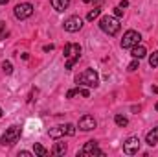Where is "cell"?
<instances>
[{
    "mask_svg": "<svg viewBox=\"0 0 158 157\" xmlns=\"http://www.w3.org/2000/svg\"><path fill=\"white\" fill-rule=\"evenodd\" d=\"M76 83L81 85V87H98L99 85V76H98L96 70L86 69V70L79 72L77 76H76Z\"/></svg>",
    "mask_w": 158,
    "mask_h": 157,
    "instance_id": "cell-1",
    "label": "cell"
},
{
    "mask_svg": "<svg viewBox=\"0 0 158 157\" xmlns=\"http://www.w3.org/2000/svg\"><path fill=\"white\" fill-rule=\"evenodd\" d=\"M99 28H101L107 35H116V34L119 32V28H121V24H119L118 17L105 15V17L99 19Z\"/></svg>",
    "mask_w": 158,
    "mask_h": 157,
    "instance_id": "cell-2",
    "label": "cell"
},
{
    "mask_svg": "<svg viewBox=\"0 0 158 157\" xmlns=\"http://www.w3.org/2000/svg\"><path fill=\"white\" fill-rule=\"evenodd\" d=\"M64 57H66V69L70 70L79 61V57H81V46L77 43H68L64 46Z\"/></svg>",
    "mask_w": 158,
    "mask_h": 157,
    "instance_id": "cell-3",
    "label": "cell"
},
{
    "mask_svg": "<svg viewBox=\"0 0 158 157\" xmlns=\"http://www.w3.org/2000/svg\"><path fill=\"white\" fill-rule=\"evenodd\" d=\"M20 133H22V128H20V126H17V124L9 126V128L6 129V133L0 137V144H2V146H13V144L20 139Z\"/></svg>",
    "mask_w": 158,
    "mask_h": 157,
    "instance_id": "cell-4",
    "label": "cell"
},
{
    "mask_svg": "<svg viewBox=\"0 0 158 157\" xmlns=\"http://www.w3.org/2000/svg\"><path fill=\"white\" fill-rule=\"evenodd\" d=\"M48 135L52 137V139H61V137H64V135H76V126L74 124H63V126H55V128H52L50 131H48Z\"/></svg>",
    "mask_w": 158,
    "mask_h": 157,
    "instance_id": "cell-5",
    "label": "cell"
},
{
    "mask_svg": "<svg viewBox=\"0 0 158 157\" xmlns=\"http://www.w3.org/2000/svg\"><path fill=\"white\" fill-rule=\"evenodd\" d=\"M140 39H142V35H140L138 32L129 30V32H125V34H123V39H121V48H132V46L140 44Z\"/></svg>",
    "mask_w": 158,
    "mask_h": 157,
    "instance_id": "cell-6",
    "label": "cell"
},
{
    "mask_svg": "<svg viewBox=\"0 0 158 157\" xmlns=\"http://www.w3.org/2000/svg\"><path fill=\"white\" fill-rule=\"evenodd\" d=\"M15 17L19 19V20H24V19H28V17H31L33 15V6L30 4V2H24V4H19V6H15Z\"/></svg>",
    "mask_w": 158,
    "mask_h": 157,
    "instance_id": "cell-7",
    "label": "cell"
},
{
    "mask_svg": "<svg viewBox=\"0 0 158 157\" xmlns=\"http://www.w3.org/2000/svg\"><path fill=\"white\" fill-rule=\"evenodd\" d=\"M64 30L66 32H70V34H76V32H79L81 28H83V19L81 17H77V15H74V17H68L66 20H64Z\"/></svg>",
    "mask_w": 158,
    "mask_h": 157,
    "instance_id": "cell-8",
    "label": "cell"
},
{
    "mask_svg": "<svg viewBox=\"0 0 158 157\" xmlns=\"http://www.w3.org/2000/svg\"><path fill=\"white\" fill-rule=\"evenodd\" d=\"M123 152L127 155H134L140 152V139L138 137H129L125 142H123Z\"/></svg>",
    "mask_w": 158,
    "mask_h": 157,
    "instance_id": "cell-9",
    "label": "cell"
},
{
    "mask_svg": "<svg viewBox=\"0 0 158 157\" xmlns=\"http://www.w3.org/2000/svg\"><path fill=\"white\" fill-rule=\"evenodd\" d=\"M81 155L85 157H94V155H105L99 148H98V141H88L85 146H83V150H81Z\"/></svg>",
    "mask_w": 158,
    "mask_h": 157,
    "instance_id": "cell-10",
    "label": "cell"
},
{
    "mask_svg": "<svg viewBox=\"0 0 158 157\" xmlns=\"http://www.w3.org/2000/svg\"><path fill=\"white\" fill-rule=\"evenodd\" d=\"M96 126H98V122H96V118L92 117V115H83V117L79 118V129L81 131H90Z\"/></svg>",
    "mask_w": 158,
    "mask_h": 157,
    "instance_id": "cell-11",
    "label": "cell"
},
{
    "mask_svg": "<svg viewBox=\"0 0 158 157\" xmlns=\"http://www.w3.org/2000/svg\"><path fill=\"white\" fill-rule=\"evenodd\" d=\"M145 142H147L149 146H155V144H158V128H153V129L147 133Z\"/></svg>",
    "mask_w": 158,
    "mask_h": 157,
    "instance_id": "cell-12",
    "label": "cell"
},
{
    "mask_svg": "<svg viewBox=\"0 0 158 157\" xmlns=\"http://www.w3.org/2000/svg\"><path fill=\"white\" fill-rule=\"evenodd\" d=\"M132 52V57H136V59H142V57H145V54H147V50H145V46H142V44H136V46H132L131 48Z\"/></svg>",
    "mask_w": 158,
    "mask_h": 157,
    "instance_id": "cell-13",
    "label": "cell"
},
{
    "mask_svg": "<svg viewBox=\"0 0 158 157\" xmlns=\"http://www.w3.org/2000/svg\"><path fill=\"white\" fill-rule=\"evenodd\" d=\"M50 2H52V6H53L55 11H64L70 6V0H50Z\"/></svg>",
    "mask_w": 158,
    "mask_h": 157,
    "instance_id": "cell-14",
    "label": "cell"
},
{
    "mask_svg": "<svg viewBox=\"0 0 158 157\" xmlns=\"http://www.w3.org/2000/svg\"><path fill=\"white\" fill-rule=\"evenodd\" d=\"M52 154H53V155H64V154H66V144H64V142H55Z\"/></svg>",
    "mask_w": 158,
    "mask_h": 157,
    "instance_id": "cell-15",
    "label": "cell"
},
{
    "mask_svg": "<svg viewBox=\"0 0 158 157\" xmlns=\"http://www.w3.org/2000/svg\"><path fill=\"white\" fill-rule=\"evenodd\" d=\"M33 152H35V155H39V157H46L48 154H50V152H48L42 144H39V142H35V144H33Z\"/></svg>",
    "mask_w": 158,
    "mask_h": 157,
    "instance_id": "cell-16",
    "label": "cell"
},
{
    "mask_svg": "<svg viewBox=\"0 0 158 157\" xmlns=\"http://www.w3.org/2000/svg\"><path fill=\"white\" fill-rule=\"evenodd\" d=\"M99 13H101V7H94V9H90L88 11V15H86V20H94V19H98L99 17Z\"/></svg>",
    "mask_w": 158,
    "mask_h": 157,
    "instance_id": "cell-17",
    "label": "cell"
},
{
    "mask_svg": "<svg viewBox=\"0 0 158 157\" xmlns=\"http://www.w3.org/2000/svg\"><path fill=\"white\" fill-rule=\"evenodd\" d=\"M114 122L118 124L119 128H123V126H127V124H129L127 117H123V115H116V117H114Z\"/></svg>",
    "mask_w": 158,
    "mask_h": 157,
    "instance_id": "cell-18",
    "label": "cell"
},
{
    "mask_svg": "<svg viewBox=\"0 0 158 157\" xmlns=\"http://www.w3.org/2000/svg\"><path fill=\"white\" fill-rule=\"evenodd\" d=\"M149 65L155 69V67H158V50L156 52H153L151 56H149Z\"/></svg>",
    "mask_w": 158,
    "mask_h": 157,
    "instance_id": "cell-19",
    "label": "cell"
},
{
    "mask_svg": "<svg viewBox=\"0 0 158 157\" xmlns=\"http://www.w3.org/2000/svg\"><path fill=\"white\" fill-rule=\"evenodd\" d=\"M2 70H4L6 74H11V72H13V65H11L9 61H4V63H2Z\"/></svg>",
    "mask_w": 158,
    "mask_h": 157,
    "instance_id": "cell-20",
    "label": "cell"
},
{
    "mask_svg": "<svg viewBox=\"0 0 158 157\" xmlns=\"http://www.w3.org/2000/svg\"><path fill=\"white\" fill-rule=\"evenodd\" d=\"M7 37V28H6V22L0 20V39H6Z\"/></svg>",
    "mask_w": 158,
    "mask_h": 157,
    "instance_id": "cell-21",
    "label": "cell"
},
{
    "mask_svg": "<svg viewBox=\"0 0 158 157\" xmlns=\"http://www.w3.org/2000/svg\"><path fill=\"white\" fill-rule=\"evenodd\" d=\"M138 61H140V59H136V57H134V59L129 63V70H131V72H134V70L138 69Z\"/></svg>",
    "mask_w": 158,
    "mask_h": 157,
    "instance_id": "cell-22",
    "label": "cell"
},
{
    "mask_svg": "<svg viewBox=\"0 0 158 157\" xmlns=\"http://www.w3.org/2000/svg\"><path fill=\"white\" fill-rule=\"evenodd\" d=\"M79 94V89L76 87V89H70L68 92H66V98H74V96H77Z\"/></svg>",
    "mask_w": 158,
    "mask_h": 157,
    "instance_id": "cell-23",
    "label": "cell"
},
{
    "mask_svg": "<svg viewBox=\"0 0 158 157\" xmlns=\"http://www.w3.org/2000/svg\"><path fill=\"white\" fill-rule=\"evenodd\" d=\"M114 15H116V17H121V15H123V7H116V9H114Z\"/></svg>",
    "mask_w": 158,
    "mask_h": 157,
    "instance_id": "cell-24",
    "label": "cell"
},
{
    "mask_svg": "<svg viewBox=\"0 0 158 157\" xmlns=\"http://www.w3.org/2000/svg\"><path fill=\"white\" fill-rule=\"evenodd\" d=\"M42 50H44V52H50V50H53V44H46Z\"/></svg>",
    "mask_w": 158,
    "mask_h": 157,
    "instance_id": "cell-25",
    "label": "cell"
},
{
    "mask_svg": "<svg viewBox=\"0 0 158 157\" xmlns=\"http://www.w3.org/2000/svg\"><path fill=\"white\" fill-rule=\"evenodd\" d=\"M127 6H129V2H127V0H121V2H119V7H127Z\"/></svg>",
    "mask_w": 158,
    "mask_h": 157,
    "instance_id": "cell-26",
    "label": "cell"
},
{
    "mask_svg": "<svg viewBox=\"0 0 158 157\" xmlns=\"http://www.w3.org/2000/svg\"><path fill=\"white\" fill-rule=\"evenodd\" d=\"M30 155H31L30 152H20V154H19V157H30Z\"/></svg>",
    "mask_w": 158,
    "mask_h": 157,
    "instance_id": "cell-27",
    "label": "cell"
},
{
    "mask_svg": "<svg viewBox=\"0 0 158 157\" xmlns=\"http://www.w3.org/2000/svg\"><path fill=\"white\" fill-rule=\"evenodd\" d=\"M7 2H9V0H0V4H2V6H6Z\"/></svg>",
    "mask_w": 158,
    "mask_h": 157,
    "instance_id": "cell-28",
    "label": "cell"
},
{
    "mask_svg": "<svg viewBox=\"0 0 158 157\" xmlns=\"http://www.w3.org/2000/svg\"><path fill=\"white\" fill-rule=\"evenodd\" d=\"M153 92H156L158 94V87H153Z\"/></svg>",
    "mask_w": 158,
    "mask_h": 157,
    "instance_id": "cell-29",
    "label": "cell"
},
{
    "mask_svg": "<svg viewBox=\"0 0 158 157\" xmlns=\"http://www.w3.org/2000/svg\"><path fill=\"white\" fill-rule=\"evenodd\" d=\"M83 2H86V4H90V2H94V0H83Z\"/></svg>",
    "mask_w": 158,
    "mask_h": 157,
    "instance_id": "cell-30",
    "label": "cell"
},
{
    "mask_svg": "<svg viewBox=\"0 0 158 157\" xmlns=\"http://www.w3.org/2000/svg\"><path fill=\"white\" fill-rule=\"evenodd\" d=\"M155 109H156V111H158V102H156V105H155Z\"/></svg>",
    "mask_w": 158,
    "mask_h": 157,
    "instance_id": "cell-31",
    "label": "cell"
},
{
    "mask_svg": "<svg viewBox=\"0 0 158 157\" xmlns=\"http://www.w3.org/2000/svg\"><path fill=\"white\" fill-rule=\"evenodd\" d=\"M0 118H2V107H0Z\"/></svg>",
    "mask_w": 158,
    "mask_h": 157,
    "instance_id": "cell-32",
    "label": "cell"
}]
</instances>
